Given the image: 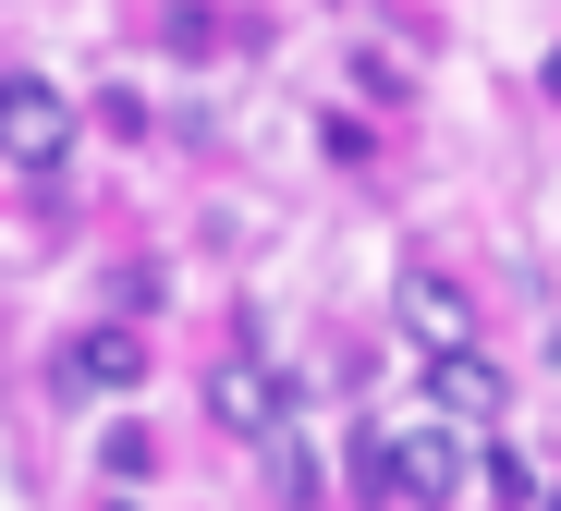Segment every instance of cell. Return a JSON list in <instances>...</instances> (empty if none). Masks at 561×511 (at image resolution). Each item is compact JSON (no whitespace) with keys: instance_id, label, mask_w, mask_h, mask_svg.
I'll use <instances>...</instances> for the list:
<instances>
[{"instance_id":"cell-1","label":"cell","mask_w":561,"mask_h":511,"mask_svg":"<svg viewBox=\"0 0 561 511\" xmlns=\"http://www.w3.org/2000/svg\"><path fill=\"white\" fill-rule=\"evenodd\" d=\"M208 415H220L232 439H280V427H294V378L268 365L256 329H232V353L208 365Z\"/></svg>"},{"instance_id":"cell-2","label":"cell","mask_w":561,"mask_h":511,"mask_svg":"<svg viewBox=\"0 0 561 511\" xmlns=\"http://www.w3.org/2000/svg\"><path fill=\"white\" fill-rule=\"evenodd\" d=\"M451 499H463V439H451V415L391 427V511H451Z\"/></svg>"},{"instance_id":"cell-3","label":"cell","mask_w":561,"mask_h":511,"mask_svg":"<svg viewBox=\"0 0 561 511\" xmlns=\"http://www.w3.org/2000/svg\"><path fill=\"white\" fill-rule=\"evenodd\" d=\"M135 378H147V341H135L123 317H85V329L49 353V390H61V402H99V390H135Z\"/></svg>"},{"instance_id":"cell-4","label":"cell","mask_w":561,"mask_h":511,"mask_svg":"<svg viewBox=\"0 0 561 511\" xmlns=\"http://www.w3.org/2000/svg\"><path fill=\"white\" fill-rule=\"evenodd\" d=\"M427 415H451V427H489V415H513V378H501L477 341H439V353H427Z\"/></svg>"},{"instance_id":"cell-5","label":"cell","mask_w":561,"mask_h":511,"mask_svg":"<svg viewBox=\"0 0 561 511\" xmlns=\"http://www.w3.org/2000/svg\"><path fill=\"white\" fill-rule=\"evenodd\" d=\"M0 111H13V159H25V183H37V171H61V147H73V111H61V97H49L37 73H13V85H0Z\"/></svg>"},{"instance_id":"cell-6","label":"cell","mask_w":561,"mask_h":511,"mask_svg":"<svg viewBox=\"0 0 561 511\" xmlns=\"http://www.w3.org/2000/svg\"><path fill=\"white\" fill-rule=\"evenodd\" d=\"M391 317H403L415 353H439V341L477 329V317H463V280H439V268H403V280H391Z\"/></svg>"},{"instance_id":"cell-7","label":"cell","mask_w":561,"mask_h":511,"mask_svg":"<svg viewBox=\"0 0 561 511\" xmlns=\"http://www.w3.org/2000/svg\"><path fill=\"white\" fill-rule=\"evenodd\" d=\"M342 463H354V499H366V511H391V427H354Z\"/></svg>"},{"instance_id":"cell-8","label":"cell","mask_w":561,"mask_h":511,"mask_svg":"<svg viewBox=\"0 0 561 511\" xmlns=\"http://www.w3.org/2000/svg\"><path fill=\"white\" fill-rule=\"evenodd\" d=\"M268 475H280V499H318V451H306L294 427H280V439H268Z\"/></svg>"},{"instance_id":"cell-9","label":"cell","mask_w":561,"mask_h":511,"mask_svg":"<svg viewBox=\"0 0 561 511\" xmlns=\"http://www.w3.org/2000/svg\"><path fill=\"white\" fill-rule=\"evenodd\" d=\"M99 463H111L123 487H147V463H159V451H147V427H111V439H99Z\"/></svg>"},{"instance_id":"cell-10","label":"cell","mask_w":561,"mask_h":511,"mask_svg":"<svg viewBox=\"0 0 561 511\" xmlns=\"http://www.w3.org/2000/svg\"><path fill=\"white\" fill-rule=\"evenodd\" d=\"M171 49H183V61H208V49H220V13H208V0H183V13H171Z\"/></svg>"}]
</instances>
